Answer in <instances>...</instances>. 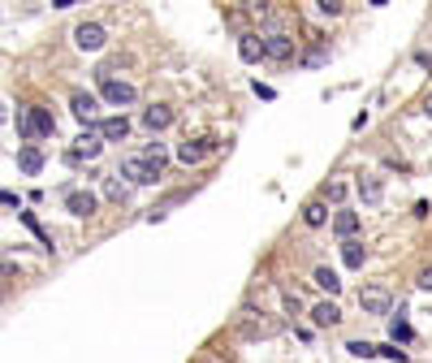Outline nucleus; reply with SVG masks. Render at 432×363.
<instances>
[{
	"label": "nucleus",
	"instance_id": "393cba45",
	"mask_svg": "<svg viewBox=\"0 0 432 363\" xmlns=\"http://www.w3.org/2000/svg\"><path fill=\"white\" fill-rule=\"evenodd\" d=\"M376 355H385V359H393V363H407V351H398L393 342H389V346H376Z\"/></svg>",
	"mask_w": 432,
	"mask_h": 363
},
{
	"label": "nucleus",
	"instance_id": "6ab92c4d",
	"mask_svg": "<svg viewBox=\"0 0 432 363\" xmlns=\"http://www.w3.org/2000/svg\"><path fill=\"white\" fill-rule=\"evenodd\" d=\"M238 52H243V61H260V57H264V39H260V35H243Z\"/></svg>",
	"mask_w": 432,
	"mask_h": 363
},
{
	"label": "nucleus",
	"instance_id": "c85d7f7f",
	"mask_svg": "<svg viewBox=\"0 0 432 363\" xmlns=\"http://www.w3.org/2000/svg\"><path fill=\"white\" fill-rule=\"evenodd\" d=\"M9 121V112H5V104H0V126H5Z\"/></svg>",
	"mask_w": 432,
	"mask_h": 363
},
{
	"label": "nucleus",
	"instance_id": "cd10ccee",
	"mask_svg": "<svg viewBox=\"0 0 432 363\" xmlns=\"http://www.w3.org/2000/svg\"><path fill=\"white\" fill-rule=\"evenodd\" d=\"M424 112H428V117H432V95H428V100H424Z\"/></svg>",
	"mask_w": 432,
	"mask_h": 363
},
{
	"label": "nucleus",
	"instance_id": "423d86ee",
	"mask_svg": "<svg viewBox=\"0 0 432 363\" xmlns=\"http://www.w3.org/2000/svg\"><path fill=\"white\" fill-rule=\"evenodd\" d=\"M104 39H108V35H104V26H100V22H83V26L74 30V43L83 48V52H100Z\"/></svg>",
	"mask_w": 432,
	"mask_h": 363
},
{
	"label": "nucleus",
	"instance_id": "f8f14e48",
	"mask_svg": "<svg viewBox=\"0 0 432 363\" xmlns=\"http://www.w3.org/2000/svg\"><path fill=\"white\" fill-rule=\"evenodd\" d=\"M143 126H147L152 135H156V130H169V126H173V108H169V104H152V108H143Z\"/></svg>",
	"mask_w": 432,
	"mask_h": 363
},
{
	"label": "nucleus",
	"instance_id": "412c9836",
	"mask_svg": "<svg viewBox=\"0 0 432 363\" xmlns=\"http://www.w3.org/2000/svg\"><path fill=\"white\" fill-rule=\"evenodd\" d=\"M389 337H393V346H398V342L407 346V342L415 337V328H411V324H407L402 316H393V320H389Z\"/></svg>",
	"mask_w": 432,
	"mask_h": 363
},
{
	"label": "nucleus",
	"instance_id": "a878e982",
	"mask_svg": "<svg viewBox=\"0 0 432 363\" xmlns=\"http://www.w3.org/2000/svg\"><path fill=\"white\" fill-rule=\"evenodd\" d=\"M346 5H342V0H320V13H329V18H338V13H342Z\"/></svg>",
	"mask_w": 432,
	"mask_h": 363
},
{
	"label": "nucleus",
	"instance_id": "b1692460",
	"mask_svg": "<svg viewBox=\"0 0 432 363\" xmlns=\"http://www.w3.org/2000/svg\"><path fill=\"white\" fill-rule=\"evenodd\" d=\"M346 351H350V355H359V359H372V355H376V346H372V342H350Z\"/></svg>",
	"mask_w": 432,
	"mask_h": 363
},
{
	"label": "nucleus",
	"instance_id": "1a4fd4ad",
	"mask_svg": "<svg viewBox=\"0 0 432 363\" xmlns=\"http://www.w3.org/2000/svg\"><path fill=\"white\" fill-rule=\"evenodd\" d=\"M264 57L268 61H290L294 57V39L290 35H264Z\"/></svg>",
	"mask_w": 432,
	"mask_h": 363
},
{
	"label": "nucleus",
	"instance_id": "9b49d317",
	"mask_svg": "<svg viewBox=\"0 0 432 363\" xmlns=\"http://www.w3.org/2000/svg\"><path fill=\"white\" fill-rule=\"evenodd\" d=\"M95 204H100V199H95L91 190H70L65 195V208L74 212V217H95Z\"/></svg>",
	"mask_w": 432,
	"mask_h": 363
},
{
	"label": "nucleus",
	"instance_id": "4468645a",
	"mask_svg": "<svg viewBox=\"0 0 432 363\" xmlns=\"http://www.w3.org/2000/svg\"><path fill=\"white\" fill-rule=\"evenodd\" d=\"M18 164H22L26 177H35V173L43 169V152H39V147H22V152H18Z\"/></svg>",
	"mask_w": 432,
	"mask_h": 363
},
{
	"label": "nucleus",
	"instance_id": "4be33fe9",
	"mask_svg": "<svg viewBox=\"0 0 432 363\" xmlns=\"http://www.w3.org/2000/svg\"><path fill=\"white\" fill-rule=\"evenodd\" d=\"M316 286H320V290H329V294H338V290H342L338 273H333V268H325V264H320V268H316Z\"/></svg>",
	"mask_w": 432,
	"mask_h": 363
},
{
	"label": "nucleus",
	"instance_id": "f257e3e1",
	"mask_svg": "<svg viewBox=\"0 0 432 363\" xmlns=\"http://www.w3.org/2000/svg\"><path fill=\"white\" fill-rule=\"evenodd\" d=\"M100 95H104L108 104H117V108H125V104H134V100H138V91L130 87V82L113 78L108 70H100Z\"/></svg>",
	"mask_w": 432,
	"mask_h": 363
},
{
	"label": "nucleus",
	"instance_id": "f03ea898",
	"mask_svg": "<svg viewBox=\"0 0 432 363\" xmlns=\"http://www.w3.org/2000/svg\"><path fill=\"white\" fill-rule=\"evenodd\" d=\"M18 130L26 139H48V135H56V121H52V112H48V108H26Z\"/></svg>",
	"mask_w": 432,
	"mask_h": 363
},
{
	"label": "nucleus",
	"instance_id": "ddd939ff",
	"mask_svg": "<svg viewBox=\"0 0 432 363\" xmlns=\"http://www.w3.org/2000/svg\"><path fill=\"white\" fill-rule=\"evenodd\" d=\"M311 320L320 328H333V324H342V307L338 303H320V307H311Z\"/></svg>",
	"mask_w": 432,
	"mask_h": 363
},
{
	"label": "nucleus",
	"instance_id": "0eeeda50",
	"mask_svg": "<svg viewBox=\"0 0 432 363\" xmlns=\"http://www.w3.org/2000/svg\"><path fill=\"white\" fill-rule=\"evenodd\" d=\"M359 307L367 311V316H385V311H389V290H380V286L359 290Z\"/></svg>",
	"mask_w": 432,
	"mask_h": 363
},
{
	"label": "nucleus",
	"instance_id": "9d476101",
	"mask_svg": "<svg viewBox=\"0 0 432 363\" xmlns=\"http://www.w3.org/2000/svg\"><path fill=\"white\" fill-rule=\"evenodd\" d=\"M70 108H74V117H78V121L95 126V108H100V104H95V95H87V91H74V95H70Z\"/></svg>",
	"mask_w": 432,
	"mask_h": 363
},
{
	"label": "nucleus",
	"instance_id": "2eb2a0df",
	"mask_svg": "<svg viewBox=\"0 0 432 363\" xmlns=\"http://www.w3.org/2000/svg\"><path fill=\"white\" fill-rule=\"evenodd\" d=\"M380 195H385V182L380 177H359V199L363 204H380Z\"/></svg>",
	"mask_w": 432,
	"mask_h": 363
},
{
	"label": "nucleus",
	"instance_id": "aec40b11",
	"mask_svg": "<svg viewBox=\"0 0 432 363\" xmlns=\"http://www.w3.org/2000/svg\"><path fill=\"white\" fill-rule=\"evenodd\" d=\"M333 229H338L342 238H355V229H359V217H355V212H338V217H333Z\"/></svg>",
	"mask_w": 432,
	"mask_h": 363
},
{
	"label": "nucleus",
	"instance_id": "6e6552de",
	"mask_svg": "<svg viewBox=\"0 0 432 363\" xmlns=\"http://www.w3.org/2000/svg\"><path fill=\"white\" fill-rule=\"evenodd\" d=\"M95 130H100V139H104V143H121L125 135H130V121H125V112H117V117L95 121Z\"/></svg>",
	"mask_w": 432,
	"mask_h": 363
},
{
	"label": "nucleus",
	"instance_id": "bb28decb",
	"mask_svg": "<svg viewBox=\"0 0 432 363\" xmlns=\"http://www.w3.org/2000/svg\"><path fill=\"white\" fill-rule=\"evenodd\" d=\"M420 286H424V290H432V268H424V273H420Z\"/></svg>",
	"mask_w": 432,
	"mask_h": 363
},
{
	"label": "nucleus",
	"instance_id": "7ed1b4c3",
	"mask_svg": "<svg viewBox=\"0 0 432 363\" xmlns=\"http://www.w3.org/2000/svg\"><path fill=\"white\" fill-rule=\"evenodd\" d=\"M100 152H104V139H100V130H95V126H87L83 135L74 139V152H70L65 160H70V164H78V160H95Z\"/></svg>",
	"mask_w": 432,
	"mask_h": 363
},
{
	"label": "nucleus",
	"instance_id": "5701e85b",
	"mask_svg": "<svg viewBox=\"0 0 432 363\" xmlns=\"http://www.w3.org/2000/svg\"><path fill=\"white\" fill-rule=\"evenodd\" d=\"M143 160H147L152 164V169H165V147H160V143H147V147H143Z\"/></svg>",
	"mask_w": 432,
	"mask_h": 363
},
{
	"label": "nucleus",
	"instance_id": "a211bd4d",
	"mask_svg": "<svg viewBox=\"0 0 432 363\" xmlns=\"http://www.w3.org/2000/svg\"><path fill=\"white\" fill-rule=\"evenodd\" d=\"M329 221V208L325 204H320V199H311L307 208H302V225H311V229H320V225H325Z\"/></svg>",
	"mask_w": 432,
	"mask_h": 363
},
{
	"label": "nucleus",
	"instance_id": "39448f33",
	"mask_svg": "<svg viewBox=\"0 0 432 363\" xmlns=\"http://www.w3.org/2000/svg\"><path fill=\"white\" fill-rule=\"evenodd\" d=\"M121 177H130L134 186H152V182H160V169H152L143 156H130V160H121Z\"/></svg>",
	"mask_w": 432,
	"mask_h": 363
},
{
	"label": "nucleus",
	"instance_id": "f3484780",
	"mask_svg": "<svg viewBox=\"0 0 432 363\" xmlns=\"http://www.w3.org/2000/svg\"><path fill=\"white\" fill-rule=\"evenodd\" d=\"M104 199L125 204V199H130V182H121V177H104Z\"/></svg>",
	"mask_w": 432,
	"mask_h": 363
},
{
	"label": "nucleus",
	"instance_id": "dca6fc26",
	"mask_svg": "<svg viewBox=\"0 0 432 363\" xmlns=\"http://www.w3.org/2000/svg\"><path fill=\"white\" fill-rule=\"evenodd\" d=\"M342 259H346V268H363V259H367V251H363V242H355V238H346V242H342Z\"/></svg>",
	"mask_w": 432,
	"mask_h": 363
},
{
	"label": "nucleus",
	"instance_id": "20e7f679",
	"mask_svg": "<svg viewBox=\"0 0 432 363\" xmlns=\"http://www.w3.org/2000/svg\"><path fill=\"white\" fill-rule=\"evenodd\" d=\"M216 147H220V139H216V135H203V139H186V143L178 147V160H182V164H199L207 152H216Z\"/></svg>",
	"mask_w": 432,
	"mask_h": 363
}]
</instances>
